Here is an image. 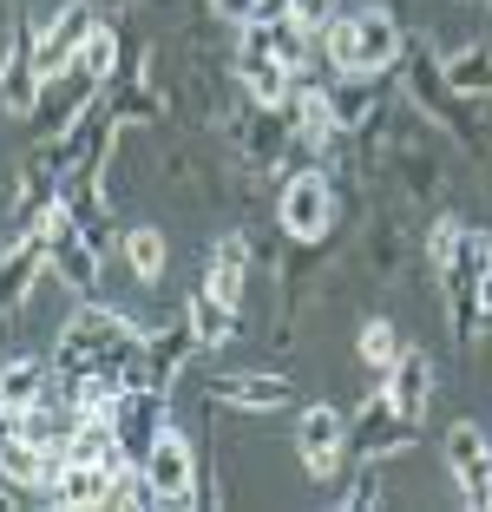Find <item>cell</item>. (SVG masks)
<instances>
[{"instance_id": "obj_25", "label": "cell", "mask_w": 492, "mask_h": 512, "mask_svg": "<svg viewBox=\"0 0 492 512\" xmlns=\"http://www.w3.org/2000/svg\"><path fill=\"white\" fill-rule=\"evenodd\" d=\"M401 348H407V342H401V329H394L388 316H368V322H361V342H355V355L374 368V375H388V368L401 362Z\"/></svg>"}, {"instance_id": "obj_30", "label": "cell", "mask_w": 492, "mask_h": 512, "mask_svg": "<svg viewBox=\"0 0 492 512\" xmlns=\"http://www.w3.org/2000/svg\"><path fill=\"white\" fill-rule=\"evenodd\" d=\"M99 7H132V0H99Z\"/></svg>"}, {"instance_id": "obj_20", "label": "cell", "mask_w": 492, "mask_h": 512, "mask_svg": "<svg viewBox=\"0 0 492 512\" xmlns=\"http://www.w3.org/2000/svg\"><path fill=\"white\" fill-rule=\"evenodd\" d=\"M46 394H53V362H40V355L0 362V407H7V414H27V407L46 401Z\"/></svg>"}, {"instance_id": "obj_2", "label": "cell", "mask_w": 492, "mask_h": 512, "mask_svg": "<svg viewBox=\"0 0 492 512\" xmlns=\"http://www.w3.org/2000/svg\"><path fill=\"white\" fill-rule=\"evenodd\" d=\"M138 348H145V329L119 309H105L99 296H86L66 316L60 329V348H53V375H86L99 362H138Z\"/></svg>"}, {"instance_id": "obj_22", "label": "cell", "mask_w": 492, "mask_h": 512, "mask_svg": "<svg viewBox=\"0 0 492 512\" xmlns=\"http://www.w3.org/2000/svg\"><path fill=\"white\" fill-rule=\"evenodd\" d=\"M73 66L105 92L112 79H119V66H125V40H119V27H105V20H99V27L86 33V46H79V60H73Z\"/></svg>"}, {"instance_id": "obj_13", "label": "cell", "mask_w": 492, "mask_h": 512, "mask_svg": "<svg viewBox=\"0 0 492 512\" xmlns=\"http://www.w3.org/2000/svg\"><path fill=\"white\" fill-rule=\"evenodd\" d=\"M197 329H191V309H178L171 322H158V329H145V348H138V381L145 388H178V375H184V362L197 355Z\"/></svg>"}, {"instance_id": "obj_19", "label": "cell", "mask_w": 492, "mask_h": 512, "mask_svg": "<svg viewBox=\"0 0 492 512\" xmlns=\"http://www.w3.org/2000/svg\"><path fill=\"white\" fill-rule=\"evenodd\" d=\"M250 263H256V237H250V230H230V237H217L204 289H210L217 302H230V309H243V283H250Z\"/></svg>"}, {"instance_id": "obj_14", "label": "cell", "mask_w": 492, "mask_h": 512, "mask_svg": "<svg viewBox=\"0 0 492 512\" xmlns=\"http://www.w3.org/2000/svg\"><path fill=\"white\" fill-rule=\"evenodd\" d=\"M414 440H420L414 421H401V414H394V401L381 388H374L368 407L348 421V453H355V460H388V453H407Z\"/></svg>"}, {"instance_id": "obj_21", "label": "cell", "mask_w": 492, "mask_h": 512, "mask_svg": "<svg viewBox=\"0 0 492 512\" xmlns=\"http://www.w3.org/2000/svg\"><path fill=\"white\" fill-rule=\"evenodd\" d=\"M119 256L132 263L138 283H164V270H171V243H164L158 224H132V230L119 237Z\"/></svg>"}, {"instance_id": "obj_27", "label": "cell", "mask_w": 492, "mask_h": 512, "mask_svg": "<svg viewBox=\"0 0 492 512\" xmlns=\"http://www.w3.org/2000/svg\"><path fill=\"white\" fill-rule=\"evenodd\" d=\"M401 256H407L401 230H394L388 217H374V224H368V270L374 276H394V270H401Z\"/></svg>"}, {"instance_id": "obj_31", "label": "cell", "mask_w": 492, "mask_h": 512, "mask_svg": "<svg viewBox=\"0 0 492 512\" xmlns=\"http://www.w3.org/2000/svg\"><path fill=\"white\" fill-rule=\"evenodd\" d=\"M460 7H473V0H460Z\"/></svg>"}, {"instance_id": "obj_23", "label": "cell", "mask_w": 492, "mask_h": 512, "mask_svg": "<svg viewBox=\"0 0 492 512\" xmlns=\"http://www.w3.org/2000/svg\"><path fill=\"white\" fill-rule=\"evenodd\" d=\"M447 86L466 99H492V40H473L460 53H447Z\"/></svg>"}, {"instance_id": "obj_6", "label": "cell", "mask_w": 492, "mask_h": 512, "mask_svg": "<svg viewBox=\"0 0 492 512\" xmlns=\"http://www.w3.org/2000/svg\"><path fill=\"white\" fill-rule=\"evenodd\" d=\"M296 460L309 480H342V460H348V414L342 407H302L296 414Z\"/></svg>"}, {"instance_id": "obj_9", "label": "cell", "mask_w": 492, "mask_h": 512, "mask_svg": "<svg viewBox=\"0 0 492 512\" xmlns=\"http://www.w3.org/2000/svg\"><path fill=\"white\" fill-rule=\"evenodd\" d=\"M440 460H447L453 493H460L473 512H492V447H486V434H479L473 421L447 427V440H440Z\"/></svg>"}, {"instance_id": "obj_32", "label": "cell", "mask_w": 492, "mask_h": 512, "mask_svg": "<svg viewBox=\"0 0 492 512\" xmlns=\"http://www.w3.org/2000/svg\"><path fill=\"white\" fill-rule=\"evenodd\" d=\"M0 414H7V407H0Z\"/></svg>"}, {"instance_id": "obj_28", "label": "cell", "mask_w": 492, "mask_h": 512, "mask_svg": "<svg viewBox=\"0 0 492 512\" xmlns=\"http://www.w3.org/2000/svg\"><path fill=\"white\" fill-rule=\"evenodd\" d=\"M289 20H296L302 33H322L328 20H335V0H289Z\"/></svg>"}, {"instance_id": "obj_10", "label": "cell", "mask_w": 492, "mask_h": 512, "mask_svg": "<svg viewBox=\"0 0 492 512\" xmlns=\"http://www.w3.org/2000/svg\"><path fill=\"white\" fill-rule=\"evenodd\" d=\"M164 401H171V394H164V388H145V381H132L125 394H112V407H105V427L119 434V453H125V460H145L151 440L171 427V421H164Z\"/></svg>"}, {"instance_id": "obj_11", "label": "cell", "mask_w": 492, "mask_h": 512, "mask_svg": "<svg viewBox=\"0 0 492 512\" xmlns=\"http://www.w3.org/2000/svg\"><path fill=\"white\" fill-rule=\"evenodd\" d=\"M138 467H145L158 506H197V447L184 440V427H164Z\"/></svg>"}, {"instance_id": "obj_7", "label": "cell", "mask_w": 492, "mask_h": 512, "mask_svg": "<svg viewBox=\"0 0 492 512\" xmlns=\"http://www.w3.org/2000/svg\"><path fill=\"white\" fill-rule=\"evenodd\" d=\"M92 106H99V86H92L79 66H73V73H60V79H46V86H40V106L27 112L33 145H53V138H66Z\"/></svg>"}, {"instance_id": "obj_17", "label": "cell", "mask_w": 492, "mask_h": 512, "mask_svg": "<svg viewBox=\"0 0 492 512\" xmlns=\"http://www.w3.org/2000/svg\"><path fill=\"white\" fill-rule=\"evenodd\" d=\"M92 27H99V0H66L60 14H53V27L40 33V73L46 79L73 73V60H79V46H86Z\"/></svg>"}, {"instance_id": "obj_12", "label": "cell", "mask_w": 492, "mask_h": 512, "mask_svg": "<svg viewBox=\"0 0 492 512\" xmlns=\"http://www.w3.org/2000/svg\"><path fill=\"white\" fill-rule=\"evenodd\" d=\"M40 33L27 27V20H14L7 27V46H0V106L14 112V119H27L33 106H40Z\"/></svg>"}, {"instance_id": "obj_3", "label": "cell", "mask_w": 492, "mask_h": 512, "mask_svg": "<svg viewBox=\"0 0 492 512\" xmlns=\"http://www.w3.org/2000/svg\"><path fill=\"white\" fill-rule=\"evenodd\" d=\"M335 217H342V184L335 171L309 165V171H289L283 191H276V230L289 243H328L335 237Z\"/></svg>"}, {"instance_id": "obj_18", "label": "cell", "mask_w": 492, "mask_h": 512, "mask_svg": "<svg viewBox=\"0 0 492 512\" xmlns=\"http://www.w3.org/2000/svg\"><path fill=\"white\" fill-rule=\"evenodd\" d=\"M381 394L394 401V414H401V421L420 427V421H427V401H433V362L420 355V348H401V362L381 375Z\"/></svg>"}, {"instance_id": "obj_16", "label": "cell", "mask_w": 492, "mask_h": 512, "mask_svg": "<svg viewBox=\"0 0 492 512\" xmlns=\"http://www.w3.org/2000/svg\"><path fill=\"white\" fill-rule=\"evenodd\" d=\"M40 270H46V224L14 230V243H7V256H0V316H20V309H27Z\"/></svg>"}, {"instance_id": "obj_15", "label": "cell", "mask_w": 492, "mask_h": 512, "mask_svg": "<svg viewBox=\"0 0 492 512\" xmlns=\"http://www.w3.org/2000/svg\"><path fill=\"white\" fill-rule=\"evenodd\" d=\"M204 394L217 407H243V414H283L289 394H296V375H269V368H250V375H210Z\"/></svg>"}, {"instance_id": "obj_8", "label": "cell", "mask_w": 492, "mask_h": 512, "mask_svg": "<svg viewBox=\"0 0 492 512\" xmlns=\"http://www.w3.org/2000/svg\"><path fill=\"white\" fill-rule=\"evenodd\" d=\"M46 270L60 276V283L73 289L79 302H86V296H99V250L86 243V230H79L73 217L60 211V204L46 211Z\"/></svg>"}, {"instance_id": "obj_5", "label": "cell", "mask_w": 492, "mask_h": 512, "mask_svg": "<svg viewBox=\"0 0 492 512\" xmlns=\"http://www.w3.org/2000/svg\"><path fill=\"white\" fill-rule=\"evenodd\" d=\"M230 145H237V165L250 171V178H269L276 165H289V151H296L289 106H250V112H237Z\"/></svg>"}, {"instance_id": "obj_1", "label": "cell", "mask_w": 492, "mask_h": 512, "mask_svg": "<svg viewBox=\"0 0 492 512\" xmlns=\"http://www.w3.org/2000/svg\"><path fill=\"white\" fill-rule=\"evenodd\" d=\"M315 46H322L328 73L388 79L394 66H401V53H407V33H401V20H394L388 7H348V14H335L322 33H315Z\"/></svg>"}, {"instance_id": "obj_4", "label": "cell", "mask_w": 492, "mask_h": 512, "mask_svg": "<svg viewBox=\"0 0 492 512\" xmlns=\"http://www.w3.org/2000/svg\"><path fill=\"white\" fill-rule=\"evenodd\" d=\"M230 73H237V92L250 99V106H283L289 86L302 79V73H289V60L276 53V40H269L263 20H243V27H237V46H230Z\"/></svg>"}, {"instance_id": "obj_24", "label": "cell", "mask_w": 492, "mask_h": 512, "mask_svg": "<svg viewBox=\"0 0 492 512\" xmlns=\"http://www.w3.org/2000/svg\"><path fill=\"white\" fill-rule=\"evenodd\" d=\"M184 309H191V329H197V342H204V348H217V342H237L243 316L230 309V302H217V296H210L204 283H197V296L184 302Z\"/></svg>"}, {"instance_id": "obj_29", "label": "cell", "mask_w": 492, "mask_h": 512, "mask_svg": "<svg viewBox=\"0 0 492 512\" xmlns=\"http://www.w3.org/2000/svg\"><path fill=\"white\" fill-rule=\"evenodd\" d=\"M250 7H256V0H210V14L230 20V27H243V20H250Z\"/></svg>"}, {"instance_id": "obj_26", "label": "cell", "mask_w": 492, "mask_h": 512, "mask_svg": "<svg viewBox=\"0 0 492 512\" xmlns=\"http://www.w3.org/2000/svg\"><path fill=\"white\" fill-rule=\"evenodd\" d=\"M388 499V486H381V460H361L355 473H348V486H342V512H374Z\"/></svg>"}]
</instances>
